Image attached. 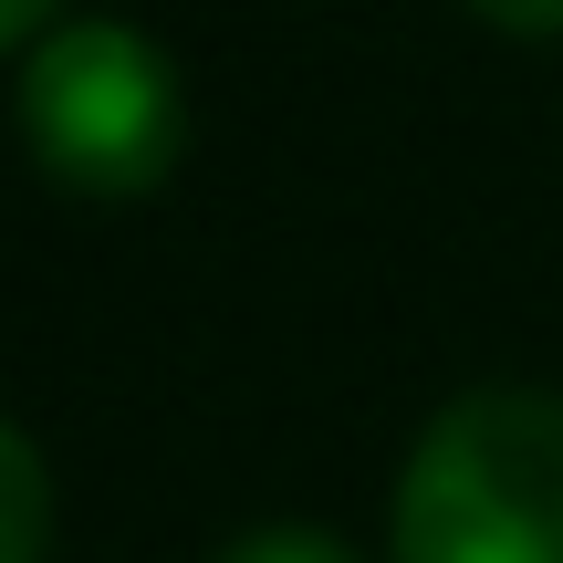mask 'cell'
I'll use <instances>...</instances> for the list:
<instances>
[{
	"instance_id": "cell-1",
	"label": "cell",
	"mask_w": 563,
	"mask_h": 563,
	"mask_svg": "<svg viewBox=\"0 0 563 563\" xmlns=\"http://www.w3.org/2000/svg\"><path fill=\"white\" fill-rule=\"evenodd\" d=\"M397 563H563V397L553 386H460L407 439L386 490Z\"/></svg>"
},
{
	"instance_id": "cell-2",
	"label": "cell",
	"mask_w": 563,
	"mask_h": 563,
	"mask_svg": "<svg viewBox=\"0 0 563 563\" xmlns=\"http://www.w3.org/2000/svg\"><path fill=\"white\" fill-rule=\"evenodd\" d=\"M21 146L84 209H136L188 157V84L136 21L74 11L21 53Z\"/></svg>"
},
{
	"instance_id": "cell-3",
	"label": "cell",
	"mask_w": 563,
	"mask_h": 563,
	"mask_svg": "<svg viewBox=\"0 0 563 563\" xmlns=\"http://www.w3.org/2000/svg\"><path fill=\"white\" fill-rule=\"evenodd\" d=\"M0 563H53V460L32 428H0Z\"/></svg>"
},
{
	"instance_id": "cell-4",
	"label": "cell",
	"mask_w": 563,
	"mask_h": 563,
	"mask_svg": "<svg viewBox=\"0 0 563 563\" xmlns=\"http://www.w3.org/2000/svg\"><path fill=\"white\" fill-rule=\"evenodd\" d=\"M220 563H365L344 532H323V522H251V532H230Z\"/></svg>"
},
{
	"instance_id": "cell-5",
	"label": "cell",
	"mask_w": 563,
	"mask_h": 563,
	"mask_svg": "<svg viewBox=\"0 0 563 563\" xmlns=\"http://www.w3.org/2000/svg\"><path fill=\"white\" fill-rule=\"evenodd\" d=\"M470 21H490L501 42H563V0H470Z\"/></svg>"
},
{
	"instance_id": "cell-6",
	"label": "cell",
	"mask_w": 563,
	"mask_h": 563,
	"mask_svg": "<svg viewBox=\"0 0 563 563\" xmlns=\"http://www.w3.org/2000/svg\"><path fill=\"white\" fill-rule=\"evenodd\" d=\"M0 21H11V42L32 53V42H42V32H63L74 11H63V0H0Z\"/></svg>"
}]
</instances>
